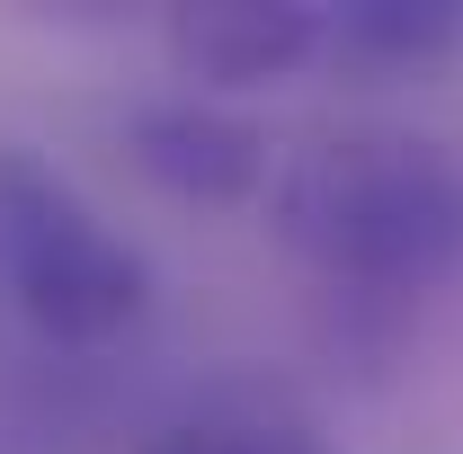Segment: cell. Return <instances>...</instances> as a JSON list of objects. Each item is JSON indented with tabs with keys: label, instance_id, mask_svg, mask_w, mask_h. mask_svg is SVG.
Segmentation results:
<instances>
[{
	"label": "cell",
	"instance_id": "obj_1",
	"mask_svg": "<svg viewBox=\"0 0 463 454\" xmlns=\"http://www.w3.org/2000/svg\"><path fill=\"white\" fill-rule=\"evenodd\" d=\"M277 241L356 303H402L463 268V152L410 125H347L277 178Z\"/></svg>",
	"mask_w": 463,
	"mask_h": 454
},
{
	"label": "cell",
	"instance_id": "obj_2",
	"mask_svg": "<svg viewBox=\"0 0 463 454\" xmlns=\"http://www.w3.org/2000/svg\"><path fill=\"white\" fill-rule=\"evenodd\" d=\"M0 277L54 347H108L152 303L143 250H125L80 187L27 152H0Z\"/></svg>",
	"mask_w": 463,
	"mask_h": 454
},
{
	"label": "cell",
	"instance_id": "obj_3",
	"mask_svg": "<svg viewBox=\"0 0 463 454\" xmlns=\"http://www.w3.org/2000/svg\"><path fill=\"white\" fill-rule=\"evenodd\" d=\"M125 152H134V170L152 187H170L187 205H241L268 178V134L232 108H205V99L134 108L125 116Z\"/></svg>",
	"mask_w": 463,
	"mask_h": 454
},
{
	"label": "cell",
	"instance_id": "obj_4",
	"mask_svg": "<svg viewBox=\"0 0 463 454\" xmlns=\"http://www.w3.org/2000/svg\"><path fill=\"white\" fill-rule=\"evenodd\" d=\"M170 54L187 80H214V90L286 80L294 62L321 54V9L312 0H187L170 9Z\"/></svg>",
	"mask_w": 463,
	"mask_h": 454
},
{
	"label": "cell",
	"instance_id": "obj_5",
	"mask_svg": "<svg viewBox=\"0 0 463 454\" xmlns=\"http://www.w3.org/2000/svg\"><path fill=\"white\" fill-rule=\"evenodd\" d=\"M321 45L374 71H410L463 45V0H347V9H321Z\"/></svg>",
	"mask_w": 463,
	"mask_h": 454
},
{
	"label": "cell",
	"instance_id": "obj_6",
	"mask_svg": "<svg viewBox=\"0 0 463 454\" xmlns=\"http://www.w3.org/2000/svg\"><path fill=\"white\" fill-rule=\"evenodd\" d=\"M152 454H330V446L286 393H223L187 428H170Z\"/></svg>",
	"mask_w": 463,
	"mask_h": 454
}]
</instances>
